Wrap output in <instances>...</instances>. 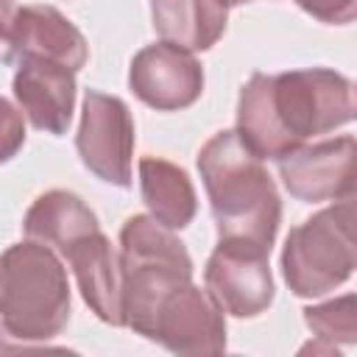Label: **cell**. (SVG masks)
I'll list each match as a JSON object with an SVG mask.
<instances>
[{"label":"cell","instance_id":"cell-17","mask_svg":"<svg viewBox=\"0 0 357 357\" xmlns=\"http://www.w3.org/2000/svg\"><path fill=\"white\" fill-rule=\"evenodd\" d=\"M304 321L312 329V335L318 337V343H324L329 349H335V343L351 346L357 340V301L351 293L332 298L326 304H318V307H307Z\"/></svg>","mask_w":357,"mask_h":357},{"label":"cell","instance_id":"cell-4","mask_svg":"<svg viewBox=\"0 0 357 357\" xmlns=\"http://www.w3.org/2000/svg\"><path fill=\"white\" fill-rule=\"evenodd\" d=\"M117 259L123 321L137 335L148 337L162 298L192 279V259L184 243L148 215H134L123 223Z\"/></svg>","mask_w":357,"mask_h":357},{"label":"cell","instance_id":"cell-3","mask_svg":"<svg viewBox=\"0 0 357 357\" xmlns=\"http://www.w3.org/2000/svg\"><path fill=\"white\" fill-rule=\"evenodd\" d=\"M0 318L17 340H50L70 321V284L42 243H17L0 257Z\"/></svg>","mask_w":357,"mask_h":357},{"label":"cell","instance_id":"cell-9","mask_svg":"<svg viewBox=\"0 0 357 357\" xmlns=\"http://www.w3.org/2000/svg\"><path fill=\"white\" fill-rule=\"evenodd\" d=\"M354 156L357 145L349 134L301 145L279 159V176L284 190L304 204L354 198Z\"/></svg>","mask_w":357,"mask_h":357},{"label":"cell","instance_id":"cell-12","mask_svg":"<svg viewBox=\"0 0 357 357\" xmlns=\"http://www.w3.org/2000/svg\"><path fill=\"white\" fill-rule=\"evenodd\" d=\"M14 98L33 128L61 137L75 109V73L45 59H22L14 73Z\"/></svg>","mask_w":357,"mask_h":357},{"label":"cell","instance_id":"cell-8","mask_svg":"<svg viewBox=\"0 0 357 357\" xmlns=\"http://www.w3.org/2000/svg\"><path fill=\"white\" fill-rule=\"evenodd\" d=\"M148 340L173 354H220L226 351L223 310L206 290L187 282L162 298Z\"/></svg>","mask_w":357,"mask_h":357},{"label":"cell","instance_id":"cell-2","mask_svg":"<svg viewBox=\"0 0 357 357\" xmlns=\"http://www.w3.org/2000/svg\"><path fill=\"white\" fill-rule=\"evenodd\" d=\"M218 237L251 240L271 248L282 223V201L262 159L248 151L237 131H218L198 151Z\"/></svg>","mask_w":357,"mask_h":357},{"label":"cell","instance_id":"cell-10","mask_svg":"<svg viewBox=\"0 0 357 357\" xmlns=\"http://www.w3.org/2000/svg\"><path fill=\"white\" fill-rule=\"evenodd\" d=\"M128 86L145 106L156 112H178L201 98L204 70L187 50L159 42L142 47L131 59Z\"/></svg>","mask_w":357,"mask_h":357},{"label":"cell","instance_id":"cell-7","mask_svg":"<svg viewBox=\"0 0 357 357\" xmlns=\"http://www.w3.org/2000/svg\"><path fill=\"white\" fill-rule=\"evenodd\" d=\"M75 148L89 173L114 187H128L134 156V120L128 106L114 95L86 89Z\"/></svg>","mask_w":357,"mask_h":357},{"label":"cell","instance_id":"cell-13","mask_svg":"<svg viewBox=\"0 0 357 357\" xmlns=\"http://www.w3.org/2000/svg\"><path fill=\"white\" fill-rule=\"evenodd\" d=\"M78 282V290L89 310L112 324V326H126L123 321V287H120V259L117 251L112 248V240L95 229L81 234L70 248L61 254Z\"/></svg>","mask_w":357,"mask_h":357},{"label":"cell","instance_id":"cell-6","mask_svg":"<svg viewBox=\"0 0 357 357\" xmlns=\"http://www.w3.org/2000/svg\"><path fill=\"white\" fill-rule=\"evenodd\" d=\"M271 248L251 240L220 237L204 268L206 293L234 318H254L273 301V276L268 265Z\"/></svg>","mask_w":357,"mask_h":357},{"label":"cell","instance_id":"cell-21","mask_svg":"<svg viewBox=\"0 0 357 357\" xmlns=\"http://www.w3.org/2000/svg\"><path fill=\"white\" fill-rule=\"evenodd\" d=\"M243 3H251V0H229V6H243Z\"/></svg>","mask_w":357,"mask_h":357},{"label":"cell","instance_id":"cell-19","mask_svg":"<svg viewBox=\"0 0 357 357\" xmlns=\"http://www.w3.org/2000/svg\"><path fill=\"white\" fill-rule=\"evenodd\" d=\"M293 3L326 25H349L357 14V0H293Z\"/></svg>","mask_w":357,"mask_h":357},{"label":"cell","instance_id":"cell-18","mask_svg":"<svg viewBox=\"0 0 357 357\" xmlns=\"http://www.w3.org/2000/svg\"><path fill=\"white\" fill-rule=\"evenodd\" d=\"M22 145H25V123H22V114L6 98H0V165L8 162V159H14Z\"/></svg>","mask_w":357,"mask_h":357},{"label":"cell","instance_id":"cell-5","mask_svg":"<svg viewBox=\"0 0 357 357\" xmlns=\"http://www.w3.org/2000/svg\"><path fill=\"white\" fill-rule=\"evenodd\" d=\"M282 273L298 298L324 296L354 273V201L315 212L293 226L282 248Z\"/></svg>","mask_w":357,"mask_h":357},{"label":"cell","instance_id":"cell-1","mask_svg":"<svg viewBox=\"0 0 357 357\" xmlns=\"http://www.w3.org/2000/svg\"><path fill=\"white\" fill-rule=\"evenodd\" d=\"M354 120V86L326 67L254 73L237 100V134L259 159H282Z\"/></svg>","mask_w":357,"mask_h":357},{"label":"cell","instance_id":"cell-11","mask_svg":"<svg viewBox=\"0 0 357 357\" xmlns=\"http://www.w3.org/2000/svg\"><path fill=\"white\" fill-rule=\"evenodd\" d=\"M6 42H8V53H6L8 64H17L22 59H45L78 73L89 59L84 33L53 6L17 8Z\"/></svg>","mask_w":357,"mask_h":357},{"label":"cell","instance_id":"cell-20","mask_svg":"<svg viewBox=\"0 0 357 357\" xmlns=\"http://www.w3.org/2000/svg\"><path fill=\"white\" fill-rule=\"evenodd\" d=\"M17 3L14 0H0V39H8L11 33V25H14V17H17Z\"/></svg>","mask_w":357,"mask_h":357},{"label":"cell","instance_id":"cell-15","mask_svg":"<svg viewBox=\"0 0 357 357\" xmlns=\"http://www.w3.org/2000/svg\"><path fill=\"white\" fill-rule=\"evenodd\" d=\"M95 229H100L98 215L75 192H67V190L42 192L31 204L22 220V231L28 240L42 243L59 254H64L70 243H75L81 234Z\"/></svg>","mask_w":357,"mask_h":357},{"label":"cell","instance_id":"cell-14","mask_svg":"<svg viewBox=\"0 0 357 357\" xmlns=\"http://www.w3.org/2000/svg\"><path fill=\"white\" fill-rule=\"evenodd\" d=\"M153 31L187 53L209 50L226 31L229 0H151Z\"/></svg>","mask_w":357,"mask_h":357},{"label":"cell","instance_id":"cell-16","mask_svg":"<svg viewBox=\"0 0 357 357\" xmlns=\"http://www.w3.org/2000/svg\"><path fill=\"white\" fill-rule=\"evenodd\" d=\"M139 192L151 212V218L170 231L184 229L192 223L198 198L190 176L159 156H142L139 159Z\"/></svg>","mask_w":357,"mask_h":357}]
</instances>
